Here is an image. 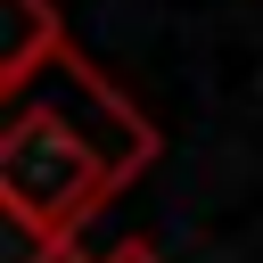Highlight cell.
Instances as JSON below:
<instances>
[{
    "instance_id": "obj_1",
    "label": "cell",
    "mask_w": 263,
    "mask_h": 263,
    "mask_svg": "<svg viewBox=\"0 0 263 263\" xmlns=\"http://www.w3.org/2000/svg\"><path fill=\"white\" fill-rule=\"evenodd\" d=\"M49 90H25L0 123V214L16 222L25 255L58 263L74 230L156 164V123L74 49L49 58Z\"/></svg>"
},
{
    "instance_id": "obj_3",
    "label": "cell",
    "mask_w": 263,
    "mask_h": 263,
    "mask_svg": "<svg viewBox=\"0 0 263 263\" xmlns=\"http://www.w3.org/2000/svg\"><path fill=\"white\" fill-rule=\"evenodd\" d=\"M99 263H164V255H156V247H148V238H123V247H107V255H99Z\"/></svg>"
},
{
    "instance_id": "obj_2",
    "label": "cell",
    "mask_w": 263,
    "mask_h": 263,
    "mask_svg": "<svg viewBox=\"0 0 263 263\" xmlns=\"http://www.w3.org/2000/svg\"><path fill=\"white\" fill-rule=\"evenodd\" d=\"M58 49H74V41H66V16L49 0H0V90L8 99H25Z\"/></svg>"
}]
</instances>
